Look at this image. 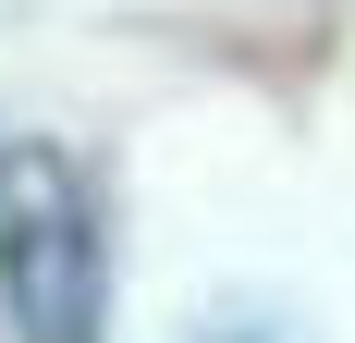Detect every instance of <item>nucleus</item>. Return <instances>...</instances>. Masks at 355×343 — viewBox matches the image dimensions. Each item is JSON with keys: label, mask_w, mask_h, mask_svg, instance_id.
<instances>
[{"label": "nucleus", "mask_w": 355, "mask_h": 343, "mask_svg": "<svg viewBox=\"0 0 355 343\" xmlns=\"http://www.w3.org/2000/svg\"><path fill=\"white\" fill-rule=\"evenodd\" d=\"M0 319H12V343L110 331V208L86 184V160L49 135L0 147Z\"/></svg>", "instance_id": "nucleus-1"}, {"label": "nucleus", "mask_w": 355, "mask_h": 343, "mask_svg": "<svg viewBox=\"0 0 355 343\" xmlns=\"http://www.w3.org/2000/svg\"><path fill=\"white\" fill-rule=\"evenodd\" d=\"M184 343H282L270 319H209V331H184Z\"/></svg>", "instance_id": "nucleus-2"}]
</instances>
